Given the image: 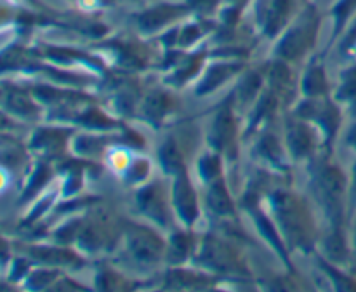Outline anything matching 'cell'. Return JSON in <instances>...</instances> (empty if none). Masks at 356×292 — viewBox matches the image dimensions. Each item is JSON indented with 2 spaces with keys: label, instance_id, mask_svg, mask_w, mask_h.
Masks as SVG:
<instances>
[{
  "label": "cell",
  "instance_id": "cell-5",
  "mask_svg": "<svg viewBox=\"0 0 356 292\" xmlns=\"http://www.w3.org/2000/svg\"><path fill=\"white\" fill-rule=\"evenodd\" d=\"M176 10L177 9H174V7H159V9L155 10H149V13H146L145 16L141 17V24L145 28H156L159 24L165 23L167 19H170Z\"/></svg>",
  "mask_w": 356,
  "mask_h": 292
},
{
  "label": "cell",
  "instance_id": "cell-12",
  "mask_svg": "<svg viewBox=\"0 0 356 292\" xmlns=\"http://www.w3.org/2000/svg\"><path fill=\"white\" fill-rule=\"evenodd\" d=\"M355 3H356V0H343V2L336 7V16L339 17V21L344 19V16H346V14L353 9Z\"/></svg>",
  "mask_w": 356,
  "mask_h": 292
},
{
  "label": "cell",
  "instance_id": "cell-10",
  "mask_svg": "<svg viewBox=\"0 0 356 292\" xmlns=\"http://www.w3.org/2000/svg\"><path fill=\"white\" fill-rule=\"evenodd\" d=\"M162 159H163V163H165L169 169H174L172 165H179V155H177V152L174 149L172 145H169L163 148Z\"/></svg>",
  "mask_w": 356,
  "mask_h": 292
},
{
  "label": "cell",
  "instance_id": "cell-6",
  "mask_svg": "<svg viewBox=\"0 0 356 292\" xmlns=\"http://www.w3.org/2000/svg\"><path fill=\"white\" fill-rule=\"evenodd\" d=\"M209 202H211L212 209L221 212V214H228V212H232V204H229V198L228 195H226L222 184L218 183L212 186L211 195H209Z\"/></svg>",
  "mask_w": 356,
  "mask_h": 292
},
{
  "label": "cell",
  "instance_id": "cell-8",
  "mask_svg": "<svg viewBox=\"0 0 356 292\" xmlns=\"http://www.w3.org/2000/svg\"><path fill=\"white\" fill-rule=\"evenodd\" d=\"M291 146L294 148V152L298 155H302L305 152H308L309 148V139L306 136V132L302 129H296L291 134Z\"/></svg>",
  "mask_w": 356,
  "mask_h": 292
},
{
  "label": "cell",
  "instance_id": "cell-11",
  "mask_svg": "<svg viewBox=\"0 0 356 292\" xmlns=\"http://www.w3.org/2000/svg\"><path fill=\"white\" fill-rule=\"evenodd\" d=\"M356 94V72L351 73L348 76V82L344 83L343 90H341V96H355Z\"/></svg>",
  "mask_w": 356,
  "mask_h": 292
},
{
  "label": "cell",
  "instance_id": "cell-9",
  "mask_svg": "<svg viewBox=\"0 0 356 292\" xmlns=\"http://www.w3.org/2000/svg\"><path fill=\"white\" fill-rule=\"evenodd\" d=\"M305 89L308 90L309 94H318L320 90H323V79L320 70H315V72L309 73L308 80L305 82Z\"/></svg>",
  "mask_w": 356,
  "mask_h": 292
},
{
  "label": "cell",
  "instance_id": "cell-3",
  "mask_svg": "<svg viewBox=\"0 0 356 292\" xmlns=\"http://www.w3.org/2000/svg\"><path fill=\"white\" fill-rule=\"evenodd\" d=\"M177 205H179V211L183 212L184 218L190 221L193 219V216L197 214V207H195V197L191 193L190 186L186 183L177 184Z\"/></svg>",
  "mask_w": 356,
  "mask_h": 292
},
{
  "label": "cell",
  "instance_id": "cell-1",
  "mask_svg": "<svg viewBox=\"0 0 356 292\" xmlns=\"http://www.w3.org/2000/svg\"><path fill=\"white\" fill-rule=\"evenodd\" d=\"M306 44H308L306 30L305 28H301V30H296L287 35V38H285L284 44H282L280 52L284 56H287V58H296V56L306 47Z\"/></svg>",
  "mask_w": 356,
  "mask_h": 292
},
{
  "label": "cell",
  "instance_id": "cell-7",
  "mask_svg": "<svg viewBox=\"0 0 356 292\" xmlns=\"http://www.w3.org/2000/svg\"><path fill=\"white\" fill-rule=\"evenodd\" d=\"M289 6H291V0H277L275 2L273 10L270 14V21H268V30H270V33H275V30L280 26L285 14H287Z\"/></svg>",
  "mask_w": 356,
  "mask_h": 292
},
{
  "label": "cell",
  "instance_id": "cell-4",
  "mask_svg": "<svg viewBox=\"0 0 356 292\" xmlns=\"http://www.w3.org/2000/svg\"><path fill=\"white\" fill-rule=\"evenodd\" d=\"M132 247H134L136 254L145 259H152L159 254L160 243L156 242V238H153L152 235H138L132 242Z\"/></svg>",
  "mask_w": 356,
  "mask_h": 292
},
{
  "label": "cell",
  "instance_id": "cell-2",
  "mask_svg": "<svg viewBox=\"0 0 356 292\" xmlns=\"http://www.w3.org/2000/svg\"><path fill=\"white\" fill-rule=\"evenodd\" d=\"M232 136H233L232 115H229L228 110H225L221 115H219L218 122H216L214 143L219 146V148H222V146L232 139Z\"/></svg>",
  "mask_w": 356,
  "mask_h": 292
}]
</instances>
